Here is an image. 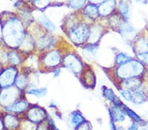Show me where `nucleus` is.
Masks as SVG:
<instances>
[{"label":"nucleus","mask_w":148,"mask_h":130,"mask_svg":"<svg viewBox=\"0 0 148 130\" xmlns=\"http://www.w3.org/2000/svg\"><path fill=\"white\" fill-rule=\"evenodd\" d=\"M137 3H140L142 4H146L147 3L148 0H135Z\"/></svg>","instance_id":"c9c22d12"},{"label":"nucleus","mask_w":148,"mask_h":130,"mask_svg":"<svg viewBox=\"0 0 148 130\" xmlns=\"http://www.w3.org/2000/svg\"><path fill=\"white\" fill-rule=\"evenodd\" d=\"M118 8L121 15L126 18V16H128V13H129V6H128V3H126L125 1H122L119 3Z\"/></svg>","instance_id":"a878e982"},{"label":"nucleus","mask_w":148,"mask_h":130,"mask_svg":"<svg viewBox=\"0 0 148 130\" xmlns=\"http://www.w3.org/2000/svg\"><path fill=\"white\" fill-rule=\"evenodd\" d=\"M141 130H146L145 129H141Z\"/></svg>","instance_id":"ea45409f"},{"label":"nucleus","mask_w":148,"mask_h":130,"mask_svg":"<svg viewBox=\"0 0 148 130\" xmlns=\"http://www.w3.org/2000/svg\"><path fill=\"white\" fill-rule=\"evenodd\" d=\"M62 65L75 74L82 72L84 67L80 58L76 54L71 53L63 55Z\"/></svg>","instance_id":"423d86ee"},{"label":"nucleus","mask_w":148,"mask_h":130,"mask_svg":"<svg viewBox=\"0 0 148 130\" xmlns=\"http://www.w3.org/2000/svg\"><path fill=\"white\" fill-rule=\"evenodd\" d=\"M111 118L114 121H124L125 119V115L123 110L119 106L114 105L111 108Z\"/></svg>","instance_id":"f3484780"},{"label":"nucleus","mask_w":148,"mask_h":130,"mask_svg":"<svg viewBox=\"0 0 148 130\" xmlns=\"http://www.w3.org/2000/svg\"><path fill=\"white\" fill-rule=\"evenodd\" d=\"M39 22L40 24H42V27H44L47 30H55L54 25L52 24L51 22H50L48 18H47L46 16H45L44 15H42L41 16H40Z\"/></svg>","instance_id":"b1692460"},{"label":"nucleus","mask_w":148,"mask_h":130,"mask_svg":"<svg viewBox=\"0 0 148 130\" xmlns=\"http://www.w3.org/2000/svg\"><path fill=\"white\" fill-rule=\"evenodd\" d=\"M78 130H90V124L84 122L78 126Z\"/></svg>","instance_id":"2f4dec72"},{"label":"nucleus","mask_w":148,"mask_h":130,"mask_svg":"<svg viewBox=\"0 0 148 130\" xmlns=\"http://www.w3.org/2000/svg\"><path fill=\"white\" fill-rule=\"evenodd\" d=\"M84 122V118L80 113H75L72 118V122L76 126H79L80 124Z\"/></svg>","instance_id":"bb28decb"},{"label":"nucleus","mask_w":148,"mask_h":130,"mask_svg":"<svg viewBox=\"0 0 148 130\" xmlns=\"http://www.w3.org/2000/svg\"><path fill=\"white\" fill-rule=\"evenodd\" d=\"M1 87H0V93H1Z\"/></svg>","instance_id":"58836bf2"},{"label":"nucleus","mask_w":148,"mask_h":130,"mask_svg":"<svg viewBox=\"0 0 148 130\" xmlns=\"http://www.w3.org/2000/svg\"><path fill=\"white\" fill-rule=\"evenodd\" d=\"M132 101L135 104H142L146 101L147 97L144 89L142 86L136 90L132 91Z\"/></svg>","instance_id":"dca6fc26"},{"label":"nucleus","mask_w":148,"mask_h":130,"mask_svg":"<svg viewBox=\"0 0 148 130\" xmlns=\"http://www.w3.org/2000/svg\"><path fill=\"white\" fill-rule=\"evenodd\" d=\"M132 59V57L128 55H127V54L124 53H120L116 56L115 61H116V63L118 65H121L128 62V61H131Z\"/></svg>","instance_id":"5701e85b"},{"label":"nucleus","mask_w":148,"mask_h":130,"mask_svg":"<svg viewBox=\"0 0 148 130\" xmlns=\"http://www.w3.org/2000/svg\"><path fill=\"white\" fill-rule=\"evenodd\" d=\"M18 75V69L16 67L9 66L0 74V87L7 88L13 86Z\"/></svg>","instance_id":"0eeeda50"},{"label":"nucleus","mask_w":148,"mask_h":130,"mask_svg":"<svg viewBox=\"0 0 148 130\" xmlns=\"http://www.w3.org/2000/svg\"><path fill=\"white\" fill-rule=\"evenodd\" d=\"M63 57L59 49H51L40 57V67L46 69L55 68L62 63Z\"/></svg>","instance_id":"20e7f679"},{"label":"nucleus","mask_w":148,"mask_h":130,"mask_svg":"<svg viewBox=\"0 0 148 130\" xmlns=\"http://www.w3.org/2000/svg\"><path fill=\"white\" fill-rule=\"evenodd\" d=\"M2 33L5 43L12 49L18 48L27 34L23 22L15 17L6 20L2 28Z\"/></svg>","instance_id":"f257e3e1"},{"label":"nucleus","mask_w":148,"mask_h":130,"mask_svg":"<svg viewBox=\"0 0 148 130\" xmlns=\"http://www.w3.org/2000/svg\"><path fill=\"white\" fill-rule=\"evenodd\" d=\"M81 75V80L86 87H94L95 84V76L94 72L90 67H84Z\"/></svg>","instance_id":"1a4fd4ad"},{"label":"nucleus","mask_w":148,"mask_h":130,"mask_svg":"<svg viewBox=\"0 0 148 130\" xmlns=\"http://www.w3.org/2000/svg\"><path fill=\"white\" fill-rule=\"evenodd\" d=\"M135 51L138 54L148 52V39L141 38L138 39L135 44Z\"/></svg>","instance_id":"aec40b11"},{"label":"nucleus","mask_w":148,"mask_h":130,"mask_svg":"<svg viewBox=\"0 0 148 130\" xmlns=\"http://www.w3.org/2000/svg\"><path fill=\"white\" fill-rule=\"evenodd\" d=\"M2 68H3V66H2V63L0 62V74H1V72L3 71V69H2Z\"/></svg>","instance_id":"e433bc0d"},{"label":"nucleus","mask_w":148,"mask_h":130,"mask_svg":"<svg viewBox=\"0 0 148 130\" xmlns=\"http://www.w3.org/2000/svg\"><path fill=\"white\" fill-rule=\"evenodd\" d=\"M116 5V0H106L98 7L99 15L107 16L113 13Z\"/></svg>","instance_id":"9b49d317"},{"label":"nucleus","mask_w":148,"mask_h":130,"mask_svg":"<svg viewBox=\"0 0 148 130\" xmlns=\"http://www.w3.org/2000/svg\"><path fill=\"white\" fill-rule=\"evenodd\" d=\"M120 30L122 34L127 37L132 36L133 34H135L136 32L135 29L132 27V26L127 22L121 24Z\"/></svg>","instance_id":"412c9836"},{"label":"nucleus","mask_w":148,"mask_h":130,"mask_svg":"<svg viewBox=\"0 0 148 130\" xmlns=\"http://www.w3.org/2000/svg\"><path fill=\"white\" fill-rule=\"evenodd\" d=\"M142 82L139 77L132 78L126 79L123 82L124 89H127L130 91H133L141 87Z\"/></svg>","instance_id":"4468645a"},{"label":"nucleus","mask_w":148,"mask_h":130,"mask_svg":"<svg viewBox=\"0 0 148 130\" xmlns=\"http://www.w3.org/2000/svg\"><path fill=\"white\" fill-rule=\"evenodd\" d=\"M28 101H27L25 99H21L20 100L16 101L15 103L11 106L7 107V110L10 111L11 112L13 113H21L22 112L26 110L28 108Z\"/></svg>","instance_id":"ddd939ff"},{"label":"nucleus","mask_w":148,"mask_h":130,"mask_svg":"<svg viewBox=\"0 0 148 130\" xmlns=\"http://www.w3.org/2000/svg\"><path fill=\"white\" fill-rule=\"evenodd\" d=\"M86 0H71L70 1V5L74 9H78L80 8L85 3Z\"/></svg>","instance_id":"c756f323"},{"label":"nucleus","mask_w":148,"mask_h":130,"mask_svg":"<svg viewBox=\"0 0 148 130\" xmlns=\"http://www.w3.org/2000/svg\"><path fill=\"white\" fill-rule=\"evenodd\" d=\"M90 1H91L92 3L95 4V3H101L103 1H106V0H90Z\"/></svg>","instance_id":"f704fd0d"},{"label":"nucleus","mask_w":148,"mask_h":130,"mask_svg":"<svg viewBox=\"0 0 148 130\" xmlns=\"http://www.w3.org/2000/svg\"><path fill=\"white\" fill-rule=\"evenodd\" d=\"M102 30L99 27L90 28V35L88 39L89 44L94 45L99 41L101 37Z\"/></svg>","instance_id":"2eb2a0df"},{"label":"nucleus","mask_w":148,"mask_h":130,"mask_svg":"<svg viewBox=\"0 0 148 130\" xmlns=\"http://www.w3.org/2000/svg\"><path fill=\"white\" fill-rule=\"evenodd\" d=\"M34 3H36L38 5H42L43 3H46V0H34Z\"/></svg>","instance_id":"72a5a7b5"},{"label":"nucleus","mask_w":148,"mask_h":130,"mask_svg":"<svg viewBox=\"0 0 148 130\" xmlns=\"http://www.w3.org/2000/svg\"><path fill=\"white\" fill-rule=\"evenodd\" d=\"M28 79L27 72H23L17 75L15 80V85L18 89L23 91L24 89L27 88L28 86Z\"/></svg>","instance_id":"a211bd4d"},{"label":"nucleus","mask_w":148,"mask_h":130,"mask_svg":"<svg viewBox=\"0 0 148 130\" xmlns=\"http://www.w3.org/2000/svg\"><path fill=\"white\" fill-rule=\"evenodd\" d=\"M138 58L140 62L148 65V52L138 54Z\"/></svg>","instance_id":"7c9ffc66"},{"label":"nucleus","mask_w":148,"mask_h":130,"mask_svg":"<svg viewBox=\"0 0 148 130\" xmlns=\"http://www.w3.org/2000/svg\"><path fill=\"white\" fill-rule=\"evenodd\" d=\"M28 118L31 121L40 122L46 117V111L44 108L38 106H35L29 108L28 112Z\"/></svg>","instance_id":"6e6552de"},{"label":"nucleus","mask_w":148,"mask_h":130,"mask_svg":"<svg viewBox=\"0 0 148 130\" xmlns=\"http://www.w3.org/2000/svg\"><path fill=\"white\" fill-rule=\"evenodd\" d=\"M22 91H23L21 90L16 86H13L4 88L0 93V104L4 105L6 108L11 106L22 99Z\"/></svg>","instance_id":"39448f33"},{"label":"nucleus","mask_w":148,"mask_h":130,"mask_svg":"<svg viewBox=\"0 0 148 130\" xmlns=\"http://www.w3.org/2000/svg\"><path fill=\"white\" fill-rule=\"evenodd\" d=\"M53 41V37L48 34H46L37 39L36 41V47L38 50L44 51L51 46Z\"/></svg>","instance_id":"9d476101"},{"label":"nucleus","mask_w":148,"mask_h":130,"mask_svg":"<svg viewBox=\"0 0 148 130\" xmlns=\"http://www.w3.org/2000/svg\"><path fill=\"white\" fill-rule=\"evenodd\" d=\"M121 95L126 101H130V102H132V91L127 90V89H123V90H122L121 91Z\"/></svg>","instance_id":"c85d7f7f"},{"label":"nucleus","mask_w":148,"mask_h":130,"mask_svg":"<svg viewBox=\"0 0 148 130\" xmlns=\"http://www.w3.org/2000/svg\"><path fill=\"white\" fill-rule=\"evenodd\" d=\"M5 124L6 126L8 127L9 128L12 129L16 126L17 125V119L15 116H14L13 115H8L7 117H5Z\"/></svg>","instance_id":"393cba45"},{"label":"nucleus","mask_w":148,"mask_h":130,"mask_svg":"<svg viewBox=\"0 0 148 130\" xmlns=\"http://www.w3.org/2000/svg\"><path fill=\"white\" fill-rule=\"evenodd\" d=\"M27 93L29 94L34 95L37 97H41L44 96L45 94L46 93V89H30L27 91Z\"/></svg>","instance_id":"cd10ccee"},{"label":"nucleus","mask_w":148,"mask_h":130,"mask_svg":"<svg viewBox=\"0 0 148 130\" xmlns=\"http://www.w3.org/2000/svg\"><path fill=\"white\" fill-rule=\"evenodd\" d=\"M144 71V66L138 60H131L123 65H119L116 73L121 79H129L140 76Z\"/></svg>","instance_id":"f03ea898"},{"label":"nucleus","mask_w":148,"mask_h":130,"mask_svg":"<svg viewBox=\"0 0 148 130\" xmlns=\"http://www.w3.org/2000/svg\"><path fill=\"white\" fill-rule=\"evenodd\" d=\"M121 107L122 108V109L123 110L124 112H125L126 114H128V116H130L134 122H140L142 121V119H141V118L136 114V113L134 112V111H133L132 110L130 109V108H128L127 106H126L123 105H122Z\"/></svg>","instance_id":"4be33fe9"},{"label":"nucleus","mask_w":148,"mask_h":130,"mask_svg":"<svg viewBox=\"0 0 148 130\" xmlns=\"http://www.w3.org/2000/svg\"><path fill=\"white\" fill-rule=\"evenodd\" d=\"M84 14L88 18L91 19H95L98 17L99 15L98 7L95 4L90 3L84 9Z\"/></svg>","instance_id":"6ab92c4d"},{"label":"nucleus","mask_w":148,"mask_h":130,"mask_svg":"<svg viewBox=\"0 0 148 130\" xmlns=\"http://www.w3.org/2000/svg\"><path fill=\"white\" fill-rule=\"evenodd\" d=\"M116 130H124V129L122 127H116Z\"/></svg>","instance_id":"4c0bfd02"},{"label":"nucleus","mask_w":148,"mask_h":130,"mask_svg":"<svg viewBox=\"0 0 148 130\" xmlns=\"http://www.w3.org/2000/svg\"><path fill=\"white\" fill-rule=\"evenodd\" d=\"M90 28L85 23L76 24L69 30V37L74 44L80 45L88 41Z\"/></svg>","instance_id":"7ed1b4c3"},{"label":"nucleus","mask_w":148,"mask_h":130,"mask_svg":"<svg viewBox=\"0 0 148 130\" xmlns=\"http://www.w3.org/2000/svg\"><path fill=\"white\" fill-rule=\"evenodd\" d=\"M23 55L17 49H11L9 52V64L11 66L16 67L22 63Z\"/></svg>","instance_id":"f8f14e48"},{"label":"nucleus","mask_w":148,"mask_h":130,"mask_svg":"<svg viewBox=\"0 0 148 130\" xmlns=\"http://www.w3.org/2000/svg\"><path fill=\"white\" fill-rule=\"evenodd\" d=\"M128 130H138V125L136 124V123H134V124L130 127L128 129Z\"/></svg>","instance_id":"473e14b6"}]
</instances>
